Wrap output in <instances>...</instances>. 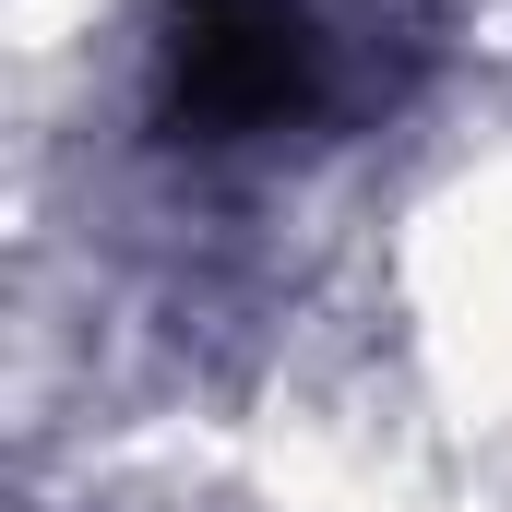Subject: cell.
Masks as SVG:
<instances>
[{"label":"cell","instance_id":"cell-1","mask_svg":"<svg viewBox=\"0 0 512 512\" xmlns=\"http://www.w3.org/2000/svg\"><path fill=\"white\" fill-rule=\"evenodd\" d=\"M155 72H167V120L203 143L286 131L322 96V24L310 0H167Z\"/></svg>","mask_w":512,"mask_h":512}]
</instances>
